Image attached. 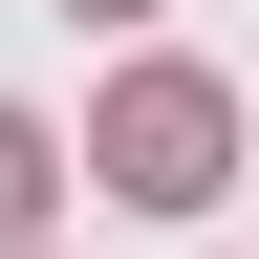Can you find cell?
Segmentation results:
<instances>
[{
    "mask_svg": "<svg viewBox=\"0 0 259 259\" xmlns=\"http://www.w3.org/2000/svg\"><path fill=\"white\" fill-rule=\"evenodd\" d=\"M22 238H44V130L0 108V259H22Z\"/></svg>",
    "mask_w": 259,
    "mask_h": 259,
    "instance_id": "obj_2",
    "label": "cell"
},
{
    "mask_svg": "<svg viewBox=\"0 0 259 259\" xmlns=\"http://www.w3.org/2000/svg\"><path fill=\"white\" fill-rule=\"evenodd\" d=\"M108 194H151V216H194V194H216V87H173V65H151V87L108 108Z\"/></svg>",
    "mask_w": 259,
    "mask_h": 259,
    "instance_id": "obj_1",
    "label": "cell"
}]
</instances>
